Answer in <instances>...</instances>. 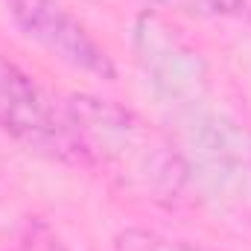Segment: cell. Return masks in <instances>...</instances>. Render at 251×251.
<instances>
[{"mask_svg": "<svg viewBox=\"0 0 251 251\" xmlns=\"http://www.w3.org/2000/svg\"><path fill=\"white\" fill-rule=\"evenodd\" d=\"M67 123L79 158L105 170L126 190L164 201L184 184V164L176 149L137 114L114 102L76 97L67 105Z\"/></svg>", "mask_w": 251, "mask_h": 251, "instance_id": "obj_1", "label": "cell"}, {"mask_svg": "<svg viewBox=\"0 0 251 251\" xmlns=\"http://www.w3.org/2000/svg\"><path fill=\"white\" fill-rule=\"evenodd\" d=\"M0 128L38 152L79 158L67 114L62 117L29 76L6 62H0Z\"/></svg>", "mask_w": 251, "mask_h": 251, "instance_id": "obj_2", "label": "cell"}, {"mask_svg": "<svg viewBox=\"0 0 251 251\" xmlns=\"http://www.w3.org/2000/svg\"><path fill=\"white\" fill-rule=\"evenodd\" d=\"M15 21L24 26L29 38H35L41 47H47L53 56H59L76 70L111 79L114 67L108 62L105 50L85 32V26L67 15L53 0H9Z\"/></svg>", "mask_w": 251, "mask_h": 251, "instance_id": "obj_3", "label": "cell"}, {"mask_svg": "<svg viewBox=\"0 0 251 251\" xmlns=\"http://www.w3.org/2000/svg\"><path fill=\"white\" fill-rule=\"evenodd\" d=\"M123 249L126 251H190L184 246L167 243V240H155L149 234H128V237H123Z\"/></svg>", "mask_w": 251, "mask_h": 251, "instance_id": "obj_4", "label": "cell"}, {"mask_svg": "<svg viewBox=\"0 0 251 251\" xmlns=\"http://www.w3.org/2000/svg\"><path fill=\"white\" fill-rule=\"evenodd\" d=\"M181 3H187L190 9L196 12H234L237 6H240V0H181Z\"/></svg>", "mask_w": 251, "mask_h": 251, "instance_id": "obj_5", "label": "cell"}]
</instances>
